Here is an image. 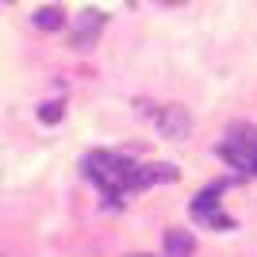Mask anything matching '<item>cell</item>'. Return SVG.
<instances>
[{"label": "cell", "mask_w": 257, "mask_h": 257, "mask_svg": "<svg viewBox=\"0 0 257 257\" xmlns=\"http://www.w3.org/2000/svg\"><path fill=\"white\" fill-rule=\"evenodd\" d=\"M35 23L46 27V31H50V27H62V12L58 8H43V12H35Z\"/></svg>", "instance_id": "277c9868"}, {"label": "cell", "mask_w": 257, "mask_h": 257, "mask_svg": "<svg viewBox=\"0 0 257 257\" xmlns=\"http://www.w3.org/2000/svg\"><path fill=\"white\" fill-rule=\"evenodd\" d=\"M81 169H85V177L100 188V196L115 207L127 204L131 196H139V192H146V188H154V184H161V181H177V169H173V165H142V161H135L123 150H92V154H85Z\"/></svg>", "instance_id": "6da1fadb"}, {"label": "cell", "mask_w": 257, "mask_h": 257, "mask_svg": "<svg viewBox=\"0 0 257 257\" xmlns=\"http://www.w3.org/2000/svg\"><path fill=\"white\" fill-rule=\"evenodd\" d=\"M215 154L242 177H257V127L253 123H234L223 135V142L215 146Z\"/></svg>", "instance_id": "7a4b0ae2"}, {"label": "cell", "mask_w": 257, "mask_h": 257, "mask_svg": "<svg viewBox=\"0 0 257 257\" xmlns=\"http://www.w3.org/2000/svg\"><path fill=\"white\" fill-rule=\"evenodd\" d=\"M226 188H230V181H215L211 188H204V192L196 196V200H192V219H196V223H207V226H215V230L234 226V219H230V215L215 207V204H219V196H223Z\"/></svg>", "instance_id": "3957f363"}, {"label": "cell", "mask_w": 257, "mask_h": 257, "mask_svg": "<svg viewBox=\"0 0 257 257\" xmlns=\"http://www.w3.org/2000/svg\"><path fill=\"white\" fill-rule=\"evenodd\" d=\"M158 4H169V8H173V4H188V0H158Z\"/></svg>", "instance_id": "5b68a950"}]
</instances>
